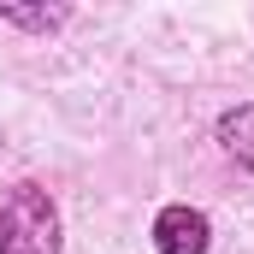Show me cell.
Masks as SVG:
<instances>
[{
    "mask_svg": "<svg viewBox=\"0 0 254 254\" xmlns=\"http://www.w3.org/2000/svg\"><path fill=\"white\" fill-rule=\"evenodd\" d=\"M65 18H71V6H0V24H18L30 36H54Z\"/></svg>",
    "mask_w": 254,
    "mask_h": 254,
    "instance_id": "277c9868",
    "label": "cell"
},
{
    "mask_svg": "<svg viewBox=\"0 0 254 254\" xmlns=\"http://www.w3.org/2000/svg\"><path fill=\"white\" fill-rule=\"evenodd\" d=\"M154 249L160 254H207L213 249V219L190 207V201H172L154 213Z\"/></svg>",
    "mask_w": 254,
    "mask_h": 254,
    "instance_id": "7a4b0ae2",
    "label": "cell"
},
{
    "mask_svg": "<svg viewBox=\"0 0 254 254\" xmlns=\"http://www.w3.org/2000/svg\"><path fill=\"white\" fill-rule=\"evenodd\" d=\"M0 254H65L60 207L42 184H6L0 190Z\"/></svg>",
    "mask_w": 254,
    "mask_h": 254,
    "instance_id": "6da1fadb",
    "label": "cell"
},
{
    "mask_svg": "<svg viewBox=\"0 0 254 254\" xmlns=\"http://www.w3.org/2000/svg\"><path fill=\"white\" fill-rule=\"evenodd\" d=\"M213 136H219V148H225L243 172H254V101L225 107V113H219V125H213Z\"/></svg>",
    "mask_w": 254,
    "mask_h": 254,
    "instance_id": "3957f363",
    "label": "cell"
}]
</instances>
